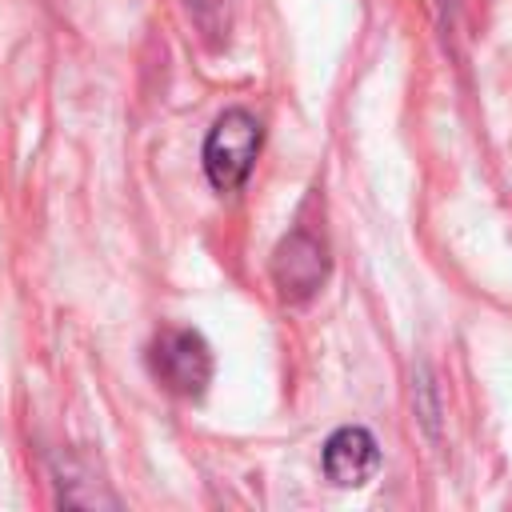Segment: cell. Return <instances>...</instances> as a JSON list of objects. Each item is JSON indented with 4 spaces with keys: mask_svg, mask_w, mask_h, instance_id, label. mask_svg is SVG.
I'll list each match as a JSON object with an SVG mask.
<instances>
[{
    "mask_svg": "<svg viewBox=\"0 0 512 512\" xmlns=\"http://www.w3.org/2000/svg\"><path fill=\"white\" fill-rule=\"evenodd\" d=\"M260 140L264 128L248 108H228L216 116V124L204 136V172L216 192H236L248 180L260 156Z\"/></svg>",
    "mask_w": 512,
    "mask_h": 512,
    "instance_id": "cell-1",
    "label": "cell"
},
{
    "mask_svg": "<svg viewBox=\"0 0 512 512\" xmlns=\"http://www.w3.org/2000/svg\"><path fill=\"white\" fill-rule=\"evenodd\" d=\"M148 368L172 396L200 400L212 380V352L196 328H160L148 344Z\"/></svg>",
    "mask_w": 512,
    "mask_h": 512,
    "instance_id": "cell-2",
    "label": "cell"
},
{
    "mask_svg": "<svg viewBox=\"0 0 512 512\" xmlns=\"http://www.w3.org/2000/svg\"><path fill=\"white\" fill-rule=\"evenodd\" d=\"M324 280H328V248H324V240L312 236L308 228H292L272 252V284L280 288V296L288 304H300V300L316 296Z\"/></svg>",
    "mask_w": 512,
    "mask_h": 512,
    "instance_id": "cell-3",
    "label": "cell"
},
{
    "mask_svg": "<svg viewBox=\"0 0 512 512\" xmlns=\"http://www.w3.org/2000/svg\"><path fill=\"white\" fill-rule=\"evenodd\" d=\"M380 468V444L368 428L360 424H348V428H336L324 444V472L332 484L340 488H360L376 476Z\"/></svg>",
    "mask_w": 512,
    "mask_h": 512,
    "instance_id": "cell-4",
    "label": "cell"
}]
</instances>
